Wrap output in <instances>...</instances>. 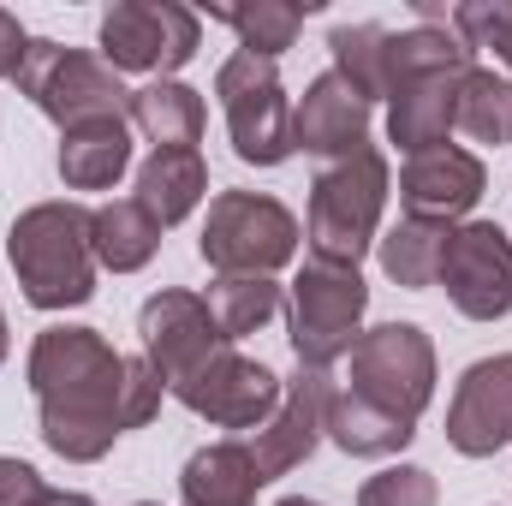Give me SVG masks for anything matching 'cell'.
Returning <instances> with one entry per match:
<instances>
[{
    "instance_id": "6da1fadb",
    "label": "cell",
    "mask_w": 512,
    "mask_h": 506,
    "mask_svg": "<svg viewBox=\"0 0 512 506\" xmlns=\"http://www.w3.org/2000/svg\"><path fill=\"white\" fill-rule=\"evenodd\" d=\"M30 393L42 417L48 453L66 465H96L120 435V387H126V358L96 334V328H42L30 346Z\"/></svg>"
},
{
    "instance_id": "7a4b0ae2",
    "label": "cell",
    "mask_w": 512,
    "mask_h": 506,
    "mask_svg": "<svg viewBox=\"0 0 512 506\" xmlns=\"http://www.w3.org/2000/svg\"><path fill=\"white\" fill-rule=\"evenodd\" d=\"M6 256L36 310H78L96 298V245L84 203H36L12 221Z\"/></svg>"
},
{
    "instance_id": "3957f363",
    "label": "cell",
    "mask_w": 512,
    "mask_h": 506,
    "mask_svg": "<svg viewBox=\"0 0 512 506\" xmlns=\"http://www.w3.org/2000/svg\"><path fill=\"white\" fill-rule=\"evenodd\" d=\"M387 155L376 143L328 161L316 179H310V256H328V262H346L358 268L364 251L382 239V209H387Z\"/></svg>"
},
{
    "instance_id": "277c9868",
    "label": "cell",
    "mask_w": 512,
    "mask_h": 506,
    "mask_svg": "<svg viewBox=\"0 0 512 506\" xmlns=\"http://www.w3.org/2000/svg\"><path fill=\"white\" fill-rule=\"evenodd\" d=\"M12 84H18L60 131L90 126V120H126L131 114L126 78H120L108 60H96V54H84V48H60V42H48V36H30V48H24L18 72H12Z\"/></svg>"
},
{
    "instance_id": "5b68a950",
    "label": "cell",
    "mask_w": 512,
    "mask_h": 506,
    "mask_svg": "<svg viewBox=\"0 0 512 506\" xmlns=\"http://www.w3.org/2000/svg\"><path fill=\"white\" fill-rule=\"evenodd\" d=\"M364 310H370V286L358 268L310 256L292 280V352L310 370H334L340 358H352L358 334H364Z\"/></svg>"
},
{
    "instance_id": "8992f818",
    "label": "cell",
    "mask_w": 512,
    "mask_h": 506,
    "mask_svg": "<svg viewBox=\"0 0 512 506\" xmlns=\"http://www.w3.org/2000/svg\"><path fill=\"white\" fill-rule=\"evenodd\" d=\"M197 251L215 274H274L298 256V215L262 191H221Z\"/></svg>"
},
{
    "instance_id": "52a82bcc",
    "label": "cell",
    "mask_w": 512,
    "mask_h": 506,
    "mask_svg": "<svg viewBox=\"0 0 512 506\" xmlns=\"http://www.w3.org/2000/svg\"><path fill=\"white\" fill-rule=\"evenodd\" d=\"M346 393L417 423L429 411V399H435V346H429V334L417 322L364 328L358 346H352V387Z\"/></svg>"
},
{
    "instance_id": "ba28073f",
    "label": "cell",
    "mask_w": 512,
    "mask_h": 506,
    "mask_svg": "<svg viewBox=\"0 0 512 506\" xmlns=\"http://www.w3.org/2000/svg\"><path fill=\"white\" fill-rule=\"evenodd\" d=\"M215 96L233 131V155L251 167H280L292 155V108H286V84L274 72V60L233 54L215 72Z\"/></svg>"
},
{
    "instance_id": "9c48e42d",
    "label": "cell",
    "mask_w": 512,
    "mask_h": 506,
    "mask_svg": "<svg viewBox=\"0 0 512 506\" xmlns=\"http://www.w3.org/2000/svg\"><path fill=\"white\" fill-rule=\"evenodd\" d=\"M203 42V18L179 0H120L102 18V60L114 72L173 78Z\"/></svg>"
},
{
    "instance_id": "30bf717a",
    "label": "cell",
    "mask_w": 512,
    "mask_h": 506,
    "mask_svg": "<svg viewBox=\"0 0 512 506\" xmlns=\"http://www.w3.org/2000/svg\"><path fill=\"white\" fill-rule=\"evenodd\" d=\"M441 286L471 322L512 316V239L495 221H459L441 256Z\"/></svg>"
},
{
    "instance_id": "8fae6325",
    "label": "cell",
    "mask_w": 512,
    "mask_h": 506,
    "mask_svg": "<svg viewBox=\"0 0 512 506\" xmlns=\"http://www.w3.org/2000/svg\"><path fill=\"white\" fill-rule=\"evenodd\" d=\"M137 334H143V358L155 364V376L167 387L191 381L215 352L233 346L221 334V322L209 316V298H197V292H155L137 310Z\"/></svg>"
},
{
    "instance_id": "7c38bea8",
    "label": "cell",
    "mask_w": 512,
    "mask_h": 506,
    "mask_svg": "<svg viewBox=\"0 0 512 506\" xmlns=\"http://www.w3.org/2000/svg\"><path fill=\"white\" fill-rule=\"evenodd\" d=\"M334 376L328 370H310V364H298V376L280 387V405H274V417L256 429L251 441V459L256 471H262V483H274V477H286V471H298L310 453H316V441L328 435V411H334Z\"/></svg>"
},
{
    "instance_id": "4fadbf2b",
    "label": "cell",
    "mask_w": 512,
    "mask_h": 506,
    "mask_svg": "<svg viewBox=\"0 0 512 506\" xmlns=\"http://www.w3.org/2000/svg\"><path fill=\"white\" fill-rule=\"evenodd\" d=\"M280 387H286V381L274 376L268 364L239 358V352L227 346V352H215V358H209L191 381H179L173 393H179V405H185V411L209 417L215 429H251V435H256V429L274 417Z\"/></svg>"
},
{
    "instance_id": "5bb4252c",
    "label": "cell",
    "mask_w": 512,
    "mask_h": 506,
    "mask_svg": "<svg viewBox=\"0 0 512 506\" xmlns=\"http://www.w3.org/2000/svg\"><path fill=\"white\" fill-rule=\"evenodd\" d=\"M489 191V167L459 149V143H441V149H423L399 167V203L411 221H441V227H459V215L477 209V197Z\"/></svg>"
},
{
    "instance_id": "9a60e30c",
    "label": "cell",
    "mask_w": 512,
    "mask_h": 506,
    "mask_svg": "<svg viewBox=\"0 0 512 506\" xmlns=\"http://www.w3.org/2000/svg\"><path fill=\"white\" fill-rule=\"evenodd\" d=\"M447 441L465 459H489L512 447V352L501 358H477L447 405Z\"/></svg>"
},
{
    "instance_id": "2e32d148",
    "label": "cell",
    "mask_w": 512,
    "mask_h": 506,
    "mask_svg": "<svg viewBox=\"0 0 512 506\" xmlns=\"http://www.w3.org/2000/svg\"><path fill=\"white\" fill-rule=\"evenodd\" d=\"M370 143V102L340 78V72H322L310 78L304 102L292 108V149L304 155H352Z\"/></svg>"
},
{
    "instance_id": "e0dca14e",
    "label": "cell",
    "mask_w": 512,
    "mask_h": 506,
    "mask_svg": "<svg viewBox=\"0 0 512 506\" xmlns=\"http://www.w3.org/2000/svg\"><path fill=\"white\" fill-rule=\"evenodd\" d=\"M459 78L465 72H435V78H411L387 96V137L405 155L441 149L453 131V102H459Z\"/></svg>"
},
{
    "instance_id": "ac0fdd59",
    "label": "cell",
    "mask_w": 512,
    "mask_h": 506,
    "mask_svg": "<svg viewBox=\"0 0 512 506\" xmlns=\"http://www.w3.org/2000/svg\"><path fill=\"white\" fill-rule=\"evenodd\" d=\"M203 191H209V167H203L197 149H155V155L137 167V203H143V215H149L161 233L179 227V221L203 203Z\"/></svg>"
},
{
    "instance_id": "d6986e66",
    "label": "cell",
    "mask_w": 512,
    "mask_h": 506,
    "mask_svg": "<svg viewBox=\"0 0 512 506\" xmlns=\"http://www.w3.org/2000/svg\"><path fill=\"white\" fill-rule=\"evenodd\" d=\"M256 489H262V471H256L251 447L233 435V441H215L185 459L179 506H251Z\"/></svg>"
},
{
    "instance_id": "ffe728a7",
    "label": "cell",
    "mask_w": 512,
    "mask_h": 506,
    "mask_svg": "<svg viewBox=\"0 0 512 506\" xmlns=\"http://www.w3.org/2000/svg\"><path fill=\"white\" fill-rule=\"evenodd\" d=\"M131 167V120H90L60 131V179L72 191H108Z\"/></svg>"
},
{
    "instance_id": "44dd1931",
    "label": "cell",
    "mask_w": 512,
    "mask_h": 506,
    "mask_svg": "<svg viewBox=\"0 0 512 506\" xmlns=\"http://www.w3.org/2000/svg\"><path fill=\"white\" fill-rule=\"evenodd\" d=\"M131 126L143 131L155 149H197V137L209 126L203 96L179 78H155L143 90H131Z\"/></svg>"
},
{
    "instance_id": "7402d4cb",
    "label": "cell",
    "mask_w": 512,
    "mask_h": 506,
    "mask_svg": "<svg viewBox=\"0 0 512 506\" xmlns=\"http://www.w3.org/2000/svg\"><path fill=\"white\" fill-rule=\"evenodd\" d=\"M90 245H96V268L137 274L149 256L161 251V227L143 215L137 197H114V203L90 209Z\"/></svg>"
},
{
    "instance_id": "603a6c76",
    "label": "cell",
    "mask_w": 512,
    "mask_h": 506,
    "mask_svg": "<svg viewBox=\"0 0 512 506\" xmlns=\"http://www.w3.org/2000/svg\"><path fill=\"white\" fill-rule=\"evenodd\" d=\"M447 239H453V227H441V221H411V215H405L399 227H387L382 239H376L382 274L393 280V286H405V292L435 286V280H441Z\"/></svg>"
},
{
    "instance_id": "cb8c5ba5",
    "label": "cell",
    "mask_w": 512,
    "mask_h": 506,
    "mask_svg": "<svg viewBox=\"0 0 512 506\" xmlns=\"http://www.w3.org/2000/svg\"><path fill=\"white\" fill-rule=\"evenodd\" d=\"M328 435L352 459H387V453L411 447L417 423H405V417H393V411H382V405H370V399H358V393L340 387L334 393V411H328Z\"/></svg>"
},
{
    "instance_id": "d4e9b609",
    "label": "cell",
    "mask_w": 512,
    "mask_h": 506,
    "mask_svg": "<svg viewBox=\"0 0 512 506\" xmlns=\"http://www.w3.org/2000/svg\"><path fill=\"white\" fill-rule=\"evenodd\" d=\"M316 12V0H256V6H209V18H221V24H233V36H239V54H256V60H274V54H286L292 42H298V30H304V18Z\"/></svg>"
},
{
    "instance_id": "484cf974",
    "label": "cell",
    "mask_w": 512,
    "mask_h": 506,
    "mask_svg": "<svg viewBox=\"0 0 512 506\" xmlns=\"http://www.w3.org/2000/svg\"><path fill=\"white\" fill-rule=\"evenodd\" d=\"M387 24H334V36H328V48H334V72L376 108L387 102V90H393V72H387Z\"/></svg>"
},
{
    "instance_id": "4316f807",
    "label": "cell",
    "mask_w": 512,
    "mask_h": 506,
    "mask_svg": "<svg viewBox=\"0 0 512 506\" xmlns=\"http://www.w3.org/2000/svg\"><path fill=\"white\" fill-rule=\"evenodd\" d=\"M453 126L471 143H512V78L471 66L459 78V102H453Z\"/></svg>"
},
{
    "instance_id": "83f0119b",
    "label": "cell",
    "mask_w": 512,
    "mask_h": 506,
    "mask_svg": "<svg viewBox=\"0 0 512 506\" xmlns=\"http://www.w3.org/2000/svg\"><path fill=\"white\" fill-rule=\"evenodd\" d=\"M209 316L221 322L227 340H245L280 316V286L274 274H215L209 286Z\"/></svg>"
},
{
    "instance_id": "f1b7e54d",
    "label": "cell",
    "mask_w": 512,
    "mask_h": 506,
    "mask_svg": "<svg viewBox=\"0 0 512 506\" xmlns=\"http://www.w3.org/2000/svg\"><path fill=\"white\" fill-rule=\"evenodd\" d=\"M447 30L477 54V48H495L501 66L512 72V0H465L447 12Z\"/></svg>"
},
{
    "instance_id": "f546056e",
    "label": "cell",
    "mask_w": 512,
    "mask_h": 506,
    "mask_svg": "<svg viewBox=\"0 0 512 506\" xmlns=\"http://www.w3.org/2000/svg\"><path fill=\"white\" fill-rule=\"evenodd\" d=\"M358 506H435V477L423 465H393L358 489Z\"/></svg>"
},
{
    "instance_id": "4dcf8cb0",
    "label": "cell",
    "mask_w": 512,
    "mask_h": 506,
    "mask_svg": "<svg viewBox=\"0 0 512 506\" xmlns=\"http://www.w3.org/2000/svg\"><path fill=\"white\" fill-rule=\"evenodd\" d=\"M161 393H167V381L155 376V364L149 358H126V387H120V423L126 429H143L155 411H161Z\"/></svg>"
},
{
    "instance_id": "1f68e13d",
    "label": "cell",
    "mask_w": 512,
    "mask_h": 506,
    "mask_svg": "<svg viewBox=\"0 0 512 506\" xmlns=\"http://www.w3.org/2000/svg\"><path fill=\"white\" fill-rule=\"evenodd\" d=\"M48 501H54V489L42 483L36 465H24V459H0V506H48Z\"/></svg>"
},
{
    "instance_id": "d6a6232c",
    "label": "cell",
    "mask_w": 512,
    "mask_h": 506,
    "mask_svg": "<svg viewBox=\"0 0 512 506\" xmlns=\"http://www.w3.org/2000/svg\"><path fill=\"white\" fill-rule=\"evenodd\" d=\"M24 48H30V36H24V24L0 6V78H12L18 72V60H24Z\"/></svg>"
},
{
    "instance_id": "836d02e7",
    "label": "cell",
    "mask_w": 512,
    "mask_h": 506,
    "mask_svg": "<svg viewBox=\"0 0 512 506\" xmlns=\"http://www.w3.org/2000/svg\"><path fill=\"white\" fill-rule=\"evenodd\" d=\"M48 506H96V501H90V495H54Z\"/></svg>"
},
{
    "instance_id": "e575fe53",
    "label": "cell",
    "mask_w": 512,
    "mask_h": 506,
    "mask_svg": "<svg viewBox=\"0 0 512 506\" xmlns=\"http://www.w3.org/2000/svg\"><path fill=\"white\" fill-rule=\"evenodd\" d=\"M274 506H322V501H304V495H286V501H274Z\"/></svg>"
},
{
    "instance_id": "d590c367",
    "label": "cell",
    "mask_w": 512,
    "mask_h": 506,
    "mask_svg": "<svg viewBox=\"0 0 512 506\" xmlns=\"http://www.w3.org/2000/svg\"><path fill=\"white\" fill-rule=\"evenodd\" d=\"M6 346H12V340H6V316H0V364H6Z\"/></svg>"
},
{
    "instance_id": "8d00e7d4",
    "label": "cell",
    "mask_w": 512,
    "mask_h": 506,
    "mask_svg": "<svg viewBox=\"0 0 512 506\" xmlns=\"http://www.w3.org/2000/svg\"><path fill=\"white\" fill-rule=\"evenodd\" d=\"M137 506H155V501H137Z\"/></svg>"
}]
</instances>
